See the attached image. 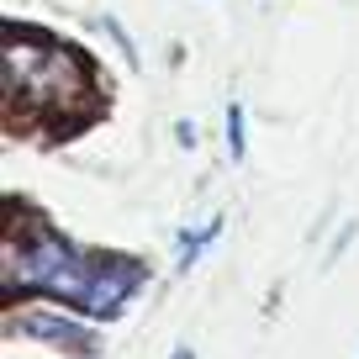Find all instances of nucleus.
I'll return each instance as SVG.
<instances>
[{"label":"nucleus","mask_w":359,"mask_h":359,"mask_svg":"<svg viewBox=\"0 0 359 359\" xmlns=\"http://www.w3.org/2000/svg\"><path fill=\"white\" fill-rule=\"evenodd\" d=\"M0 269L11 291H53L90 317H116L143 285V264L116 254H79L43 222H16L6 233Z\"/></svg>","instance_id":"obj_1"},{"label":"nucleus","mask_w":359,"mask_h":359,"mask_svg":"<svg viewBox=\"0 0 359 359\" xmlns=\"http://www.w3.org/2000/svg\"><path fill=\"white\" fill-rule=\"evenodd\" d=\"M90 85V64L69 43L32 27H6V95L11 111H69Z\"/></svg>","instance_id":"obj_2"},{"label":"nucleus","mask_w":359,"mask_h":359,"mask_svg":"<svg viewBox=\"0 0 359 359\" xmlns=\"http://www.w3.org/2000/svg\"><path fill=\"white\" fill-rule=\"evenodd\" d=\"M16 333H27V338H48V344L69 348V354H95V338L79 333V327L69 323V317H58V312H27V317H16Z\"/></svg>","instance_id":"obj_3"},{"label":"nucleus","mask_w":359,"mask_h":359,"mask_svg":"<svg viewBox=\"0 0 359 359\" xmlns=\"http://www.w3.org/2000/svg\"><path fill=\"white\" fill-rule=\"evenodd\" d=\"M217 233H222V217H212L206 227H191V233H180V269H191L196 259H201L206 248L217 243Z\"/></svg>","instance_id":"obj_4"},{"label":"nucleus","mask_w":359,"mask_h":359,"mask_svg":"<svg viewBox=\"0 0 359 359\" xmlns=\"http://www.w3.org/2000/svg\"><path fill=\"white\" fill-rule=\"evenodd\" d=\"M227 148H233V158H243L248 154V143H243V106H227Z\"/></svg>","instance_id":"obj_5"},{"label":"nucleus","mask_w":359,"mask_h":359,"mask_svg":"<svg viewBox=\"0 0 359 359\" xmlns=\"http://www.w3.org/2000/svg\"><path fill=\"white\" fill-rule=\"evenodd\" d=\"M169 359H196V354H191V348H175V354H169Z\"/></svg>","instance_id":"obj_6"}]
</instances>
